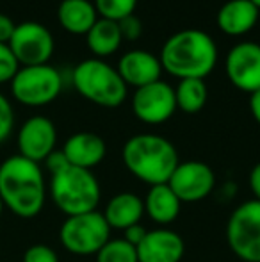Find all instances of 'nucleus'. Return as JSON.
<instances>
[{
	"instance_id": "nucleus-29",
	"label": "nucleus",
	"mask_w": 260,
	"mask_h": 262,
	"mask_svg": "<svg viewBox=\"0 0 260 262\" xmlns=\"http://www.w3.org/2000/svg\"><path fill=\"white\" fill-rule=\"evenodd\" d=\"M45 164H46V169L50 171V175H54V173L64 169L66 166H69V162H68V159L64 157L63 150H54V152L45 159Z\"/></svg>"
},
{
	"instance_id": "nucleus-9",
	"label": "nucleus",
	"mask_w": 260,
	"mask_h": 262,
	"mask_svg": "<svg viewBox=\"0 0 260 262\" xmlns=\"http://www.w3.org/2000/svg\"><path fill=\"white\" fill-rule=\"evenodd\" d=\"M7 47L16 57L20 66L49 64L56 49L52 32L38 21L18 24Z\"/></svg>"
},
{
	"instance_id": "nucleus-28",
	"label": "nucleus",
	"mask_w": 260,
	"mask_h": 262,
	"mask_svg": "<svg viewBox=\"0 0 260 262\" xmlns=\"http://www.w3.org/2000/svg\"><path fill=\"white\" fill-rule=\"evenodd\" d=\"M120 25V32H122L123 39H129V41H135V39L141 38L143 34V24L135 14H130V16L123 18V20L118 21Z\"/></svg>"
},
{
	"instance_id": "nucleus-25",
	"label": "nucleus",
	"mask_w": 260,
	"mask_h": 262,
	"mask_svg": "<svg viewBox=\"0 0 260 262\" xmlns=\"http://www.w3.org/2000/svg\"><path fill=\"white\" fill-rule=\"evenodd\" d=\"M20 70L16 57L11 52V49L4 43H0V84L11 82L16 72Z\"/></svg>"
},
{
	"instance_id": "nucleus-1",
	"label": "nucleus",
	"mask_w": 260,
	"mask_h": 262,
	"mask_svg": "<svg viewBox=\"0 0 260 262\" xmlns=\"http://www.w3.org/2000/svg\"><path fill=\"white\" fill-rule=\"evenodd\" d=\"M0 200L18 217L38 216L46 202V182L38 162L11 156L0 164Z\"/></svg>"
},
{
	"instance_id": "nucleus-12",
	"label": "nucleus",
	"mask_w": 260,
	"mask_h": 262,
	"mask_svg": "<svg viewBox=\"0 0 260 262\" xmlns=\"http://www.w3.org/2000/svg\"><path fill=\"white\" fill-rule=\"evenodd\" d=\"M225 72L228 80L244 93L260 90V45L241 41L228 50L225 57Z\"/></svg>"
},
{
	"instance_id": "nucleus-31",
	"label": "nucleus",
	"mask_w": 260,
	"mask_h": 262,
	"mask_svg": "<svg viewBox=\"0 0 260 262\" xmlns=\"http://www.w3.org/2000/svg\"><path fill=\"white\" fill-rule=\"evenodd\" d=\"M14 29H16V24H14V21L11 20L7 14L0 13V43L7 45V43H9V39L13 38Z\"/></svg>"
},
{
	"instance_id": "nucleus-21",
	"label": "nucleus",
	"mask_w": 260,
	"mask_h": 262,
	"mask_svg": "<svg viewBox=\"0 0 260 262\" xmlns=\"http://www.w3.org/2000/svg\"><path fill=\"white\" fill-rule=\"evenodd\" d=\"M122 32H120L118 21L98 18L97 24L91 27V31L86 34L87 49L94 54V57L104 59L116 54L122 47Z\"/></svg>"
},
{
	"instance_id": "nucleus-19",
	"label": "nucleus",
	"mask_w": 260,
	"mask_h": 262,
	"mask_svg": "<svg viewBox=\"0 0 260 262\" xmlns=\"http://www.w3.org/2000/svg\"><path fill=\"white\" fill-rule=\"evenodd\" d=\"M145 214V202L134 193H120L112 196L105 205L104 217L111 228L127 230L137 225Z\"/></svg>"
},
{
	"instance_id": "nucleus-18",
	"label": "nucleus",
	"mask_w": 260,
	"mask_h": 262,
	"mask_svg": "<svg viewBox=\"0 0 260 262\" xmlns=\"http://www.w3.org/2000/svg\"><path fill=\"white\" fill-rule=\"evenodd\" d=\"M98 18L100 16L91 0H63L57 9V20L69 34L86 36Z\"/></svg>"
},
{
	"instance_id": "nucleus-6",
	"label": "nucleus",
	"mask_w": 260,
	"mask_h": 262,
	"mask_svg": "<svg viewBox=\"0 0 260 262\" xmlns=\"http://www.w3.org/2000/svg\"><path fill=\"white\" fill-rule=\"evenodd\" d=\"M109 239L111 227L98 210L68 216L59 230L61 245L73 255H97Z\"/></svg>"
},
{
	"instance_id": "nucleus-30",
	"label": "nucleus",
	"mask_w": 260,
	"mask_h": 262,
	"mask_svg": "<svg viewBox=\"0 0 260 262\" xmlns=\"http://www.w3.org/2000/svg\"><path fill=\"white\" fill-rule=\"evenodd\" d=\"M146 234H148V232H146V228L143 227L141 223H137V225H132V227H129L125 230V241L127 243H130L132 246H135V248H137L139 245H141L143 243V239L146 237Z\"/></svg>"
},
{
	"instance_id": "nucleus-20",
	"label": "nucleus",
	"mask_w": 260,
	"mask_h": 262,
	"mask_svg": "<svg viewBox=\"0 0 260 262\" xmlns=\"http://www.w3.org/2000/svg\"><path fill=\"white\" fill-rule=\"evenodd\" d=\"M182 202L170 189L168 184L150 186L145 198V212L159 225H170L180 214Z\"/></svg>"
},
{
	"instance_id": "nucleus-33",
	"label": "nucleus",
	"mask_w": 260,
	"mask_h": 262,
	"mask_svg": "<svg viewBox=\"0 0 260 262\" xmlns=\"http://www.w3.org/2000/svg\"><path fill=\"white\" fill-rule=\"evenodd\" d=\"M250 109H251V114H253L255 121L260 125V90L250 97Z\"/></svg>"
},
{
	"instance_id": "nucleus-16",
	"label": "nucleus",
	"mask_w": 260,
	"mask_h": 262,
	"mask_svg": "<svg viewBox=\"0 0 260 262\" xmlns=\"http://www.w3.org/2000/svg\"><path fill=\"white\" fill-rule=\"evenodd\" d=\"M63 154L75 168L93 169L105 159L107 145L94 132H77L66 139Z\"/></svg>"
},
{
	"instance_id": "nucleus-10",
	"label": "nucleus",
	"mask_w": 260,
	"mask_h": 262,
	"mask_svg": "<svg viewBox=\"0 0 260 262\" xmlns=\"http://www.w3.org/2000/svg\"><path fill=\"white\" fill-rule=\"evenodd\" d=\"M132 111L143 123L159 125L168 121L177 111L175 88L162 79L135 90L132 98Z\"/></svg>"
},
{
	"instance_id": "nucleus-7",
	"label": "nucleus",
	"mask_w": 260,
	"mask_h": 262,
	"mask_svg": "<svg viewBox=\"0 0 260 262\" xmlns=\"http://www.w3.org/2000/svg\"><path fill=\"white\" fill-rule=\"evenodd\" d=\"M63 90V77L59 70L50 64L20 66L11 80V93L14 100L27 107L52 104Z\"/></svg>"
},
{
	"instance_id": "nucleus-3",
	"label": "nucleus",
	"mask_w": 260,
	"mask_h": 262,
	"mask_svg": "<svg viewBox=\"0 0 260 262\" xmlns=\"http://www.w3.org/2000/svg\"><path fill=\"white\" fill-rule=\"evenodd\" d=\"M123 162L127 169L148 186L168 184L180 164L178 152L171 141L157 134L132 136L123 146Z\"/></svg>"
},
{
	"instance_id": "nucleus-17",
	"label": "nucleus",
	"mask_w": 260,
	"mask_h": 262,
	"mask_svg": "<svg viewBox=\"0 0 260 262\" xmlns=\"http://www.w3.org/2000/svg\"><path fill=\"white\" fill-rule=\"evenodd\" d=\"M218 27L226 36H244L260 20V9L250 0H228L218 11Z\"/></svg>"
},
{
	"instance_id": "nucleus-4",
	"label": "nucleus",
	"mask_w": 260,
	"mask_h": 262,
	"mask_svg": "<svg viewBox=\"0 0 260 262\" xmlns=\"http://www.w3.org/2000/svg\"><path fill=\"white\" fill-rule=\"evenodd\" d=\"M50 198L66 216L97 210L100 204V184L91 169L66 166L50 179Z\"/></svg>"
},
{
	"instance_id": "nucleus-22",
	"label": "nucleus",
	"mask_w": 260,
	"mask_h": 262,
	"mask_svg": "<svg viewBox=\"0 0 260 262\" xmlns=\"http://www.w3.org/2000/svg\"><path fill=\"white\" fill-rule=\"evenodd\" d=\"M208 90L203 79H184L178 80L175 88V98H177V109L185 114H196L207 104Z\"/></svg>"
},
{
	"instance_id": "nucleus-11",
	"label": "nucleus",
	"mask_w": 260,
	"mask_h": 262,
	"mask_svg": "<svg viewBox=\"0 0 260 262\" xmlns=\"http://www.w3.org/2000/svg\"><path fill=\"white\" fill-rule=\"evenodd\" d=\"M168 186L182 204H195L214 191L216 175L205 162L185 161L177 166L168 180Z\"/></svg>"
},
{
	"instance_id": "nucleus-13",
	"label": "nucleus",
	"mask_w": 260,
	"mask_h": 262,
	"mask_svg": "<svg viewBox=\"0 0 260 262\" xmlns=\"http://www.w3.org/2000/svg\"><path fill=\"white\" fill-rule=\"evenodd\" d=\"M18 156L41 162L56 150L57 130L46 116H32L18 130Z\"/></svg>"
},
{
	"instance_id": "nucleus-8",
	"label": "nucleus",
	"mask_w": 260,
	"mask_h": 262,
	"mask_svg": "<svg viewBox=\"0 0 260 262\" xmlns=\"http://www.w3.org/2000/svg\"><path fill=\"white\" fill-rule=\"evenodd\" d=\"M226 243L243 262H260V202L248 200L233 210L226 223Z\"/></svg>"
},
{
	"instance_id": "nucleus-24",
	"label": "nucleus",
	"mask_w": 260,
	"mask_h": 262,
	"mask_svg": "<svg viewBox=\"0 0 260 262\" xmlns=\"http://www.w3.org/2000/svg\"><path fill=\"white\" fill-rule=\"evenodd\" d=\"M98 16L105 20L120 21L134 14L137 0H93Z\"/></svg>"
},
{
	"instance_id": "nucleus-34",
	"label": "nucleus",
	"mask_w": 260,
	"mask_h": 262,
	"mask_svg": "<svg viewBox=\"0 0 260 262\" xmlns=\"http://www.w3.org/2000/svg\"><path fill=\"white\" fill-rule=\"evenodd\" d=\"M4 209H6V207H4L2 200H0V217H2V214H4Z\"/></svg>"
},
{
	"instance_id": "nucleus-35",
	"label": "nucleus",
	"mask_w": 260,
	"mask_h": 262,
	"mask_svg": "<svg viewBox=\"0 0 260 262\" xmlns=\"http://www.w3.org/2000/svg\"><path fill=\"white\" fill-rule=\"evenodd\" d=\"M250 2H253V4H255V6H257V7H258V9H260V0H250Z\"/></svg>"
},
{
	"instance_id": "nucleus-27",
	"label": "nucleus",
	"mask_w": 260,
	"mask_h": 262,
	"mask_svg": "<svg viewBox=\"0 0 260 262\" xmlns=\"http://www.w3.org/2000/svg\"><path fill=\"white\" fill-rule=\"evenodd\" d=\"M21 262H59L56 250L46 245H32L25 250Z\"/></svg>"
},
{
	"instance_id": "nucleus-15",
	"label": "nucleus",
	"mask_w": 260,
	"mask_h": 262,
	"mask_svg": "<svg viewBox=\"0 0 260 262\" xmlns=\"http://www.w3.org/2000/svg\"><path fill=\"white\" fill-rule=\"evenodd\" d=\"M137 262H180L185 253L184 239L173 230H150L137 246Z\"/></svg>"
},
{
	"instance_id": "nucleus-2",
	"label": "nucleus",
	"mask_w": 260,
	"mask_h": 262,
	"mask_svg": "<svg viewBox=\"0 0 260 262\" xmlns=\"http://www.w3.org/2000/svg\"><path fill=\"white\" fill-rule=\"evenodd\" d=\"M160 64L170 75L184 79H203L218 62V47L210 34L200 29H185L166 39L160 50Z\"/></svg>"
},
{
	"instance_id": "nucleus-32",
	"label": "nucleus",
	"mask_w": 260,
	"mask_h": 262,
	"mask_svg": "<svg viewBox=\"0 0 260 262\" xmlns=\"http://www.w3.org/2000/svg\"><path fill=\"white\" fill-rule=\"evenodd\" d=\"M250 187L255 200L260 202V162H257L250 171Z\"/></svg>"
},
{
	"instance_id": "nucleus-26",
	"label": "nucleus",
	"mask_w": 260,
	"mask_h": 262,
	"mask_svg": "<svg viewBox=\"0 0 260 262\" xmlns=\"http://www.w3.org/2000/svg\"><path fill=\"white\" fill-rule=\"evenodd\" d=\"M14 127V111L7 97L0 93V143H4L11 136Z\"/></svg>"
},
{
	"instance_id": "nucleus-5",
	"label": "nucleus",
	"mask_w": 260,
	"mask_h": 262,
	"mask_svg": "<svg viewBox=\"0 0 260 262\" xmlns=\"http://www.w3.org/2000/svg\"><path fill=\"white\" fill-rule=\"evenodd\" d=\"M72 82L75 90L86 100L100 107H118L127 98V84L120 77L118 70L112 68L104 59H86L73 68Z\"/></svg>"
},
{
	"instance_id": "nucleus-23",
	"label": "nucleus",
	"mask_w": 260,
	"mask_h": 262,
	"mask_svg": "<svg viewBox=\"0 0 260 262\" xmlns=\"http://www.w3.org/2000/svg\"><path fill=\"white\" fill-rule=\"evenodd\" d=\"M97 262H137V250L125 239H109L97 253Z\"/></svg>"
},
{
	"instance_id": "nucleus-14",
	"label": "nucleus",
	"mask_w": 260,
	"mask_h": 262,
	"mask_svg": "<svg viewBox=\"0 0 260 262\" xmlns=\"http://www.w3.org/2000/svg\"><path fill=\"white\" fill-rule=\"evenodd\" d=\"M116 70H118L123 82L127 84V88L132 86L135 90L157 82L162 75L160 59L152 52H148V50L141 49L129 50L127 54H123Z\"/></svg>"
}]
</instances>
